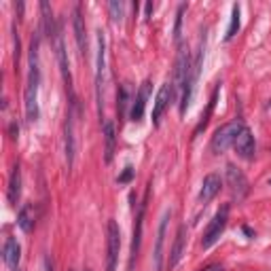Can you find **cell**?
<instances>
[{"mask_svg":"<svg viewBox=\"0 0 271 271\" xmlns=\"http://www.w3.org/2000/svg\"><path fill=\"white\" fill-rule=\"evenodd\" d=\"M38 83H40V68H38V38H32L30 47V70H28L26 83V119L28 123H34L38 119Z\"/></svg>","mask_w":271,"mask_h":271,"instance_id":"obj_1","label":"cell"},{"mask_svg":"<svg viewBox=\"0 0 271 271\" xmlns=\"http://www.w3.org/2000/svg\"><path fill=\"white\" fill-rule=\"evenodd\" d=\"M202 64H203V42L202 47H199V51L195 55L193 64H191V70H189V76L187 81H184V87H182V94H180V115H184L191 104V100H193V91H195V85L199 81V72H202Z\"/></svg>","mask_w":271,"mask_h":271,"instance_id":"obj_2","label":"cell"},{"mask_svg":"<svg viewBox=\"0 0 271 271\" xmlns=\"http://www.w3.org/2000/svg\"><path fill=\"white\" fill-rule=\"evenodd\" d=\"M244 130V123L241 121H231V123H227L223 127H218L216 132L212 136V151L214 153H225L229 146L235 144V140H237L239 132Z\"/></svg>","mask_w":271,"mask_h":271,"instance_id":"obj_3","label":"cell"},{"mask_svg":"<svg viewBox=\"0 0 271 271\" xmlns=\"http://www.w3.org/2000/svg\"><path fill=\"white\" fill-rule=\"evenodd\" d=\"M104 60H106V38L104 32H98V58H96V102H98V112L100 119H104Z\"/></svg>","mask_w":271,"mask_h":271,"instance_id":"obj_4","label":"cell"},{"mask_svg":"<svg viewBox=\"0 0 271 271\" xmlns=\"http://www.w3.org/2000/svg\"><path fill=\"white\" fill-rule=\"evenodd\" d=\"M76 102L72 100L70 108L66 112V123H64V146H66V166L68 169L74 163V155H76V132H74V121H76Z\"/></svg>","mask_w":271,"mask_h":271,"instance_id":"obj_5","label":"cell"},{"mask_svg":"<svg viewBox=\"0 0 271 271\" xmlns=\"http://www.w3.org/2000/svg\"><path fill=\"white\" fill-rule=\"evenodd\" d=\"M227 223H229V205H223V208L216 212V216L212 218V223L208 225L205 233H203L202 246L205 248V250H208V248H212V246L218 241V237H220V235H223V231H225Z\"/></svg>","mask_w":271,"mask_h":271,"instance_id":"obj_6","label":"cell"},{"mask_svg":"<svg viewBox=\"0 0 271 271\" xmlns=\"http://www.w3.org/2000/svg\"><path fill=\"white\" fill-rule=\"evenodd\" d=\"M191 62L189 60V49L180 45V51H178V58H176V68H174V81H172V91L174 96L180 91L182 94V87H184V81L189 76V70H191Z\"/></svg>","mask_w":271,"mask_h":271,"instance_id":"obj_7","label":"cell"},{"mask_svg":"<svg viewBox=\"0 0 271 271\" xmlns=\"http://www.w3.org/2000/svg\"><path fill=\"white\" fill-rule=\"evenodd\" d=\"M55 45V55H58V64H60V72L62 78L66 83V89L72 94V76H70V66H68V53H66V45H64V36H62V24H58V32L53 38Z\"/></svg>","mask_w":271,"mask_h":271,"instance_id":"obj_8","label":"cell"},{"mask_svg":"<svg viewBox=\"0 0 271 271\" xmlns=\"http://www.w3.org/2000/svg\"><path fill=\"white\" fill-rule=\"evenodd\" d=\"M121 250V231L117 220H108V256H106V271H115Z\"/></svg>","mask_w":271,"mask_h":271,"instance_id":"obj_9","label":"cell"},{"mask_svg":"<svg viewBox=\"0 0 271 271\" xmlns=\"http://www.w3.org/2000/svg\"><path fill=\"white\" fill-rule=\"evenodd\" d=\"M169 216H172V212L166 210V214H163V218L159 223V229H157V244H155V252H153V271H161V267H163V241H166Z\"/></svg>","mask_w":271,"mask_h":271,"instance_id":"obj_10","label":"cell"},{"mask_svg":"<svg viewBox=\"0 0 271 271\" xmlns=\"http://www.w3.org/2000/svg\"><path fill=\"white\" fill-rule=\"evenodd\" d=\"M174 100V91H172V83H166L163 87L159 89V94L155 98V106H153V125H159L161 123V117L166 112L168 104Z\"/></svg>","mask_w":271,"mask_h":271,"instance_id":"obj_11","label":"cell"},{"mask_svg":"<svg viewBox=\"0 0 271 271\" xmlns=\"http://www.w3.org/2000/svg\"><path fill=\"white\" fill-rule=\"evenodd\" d=\"M227 182H229V189H231V193L237 197V199H244L246 193H248V180H246V176L239 172L235 166H227Z\"/></svg>","mask_w":271,"mask_h":271,"instance_id":"obj_12","label":"cell"},{"mask_svg":"<svg viewBox=\"0 0 271 271\" xmlns=\"http://www.w3.org/2000/svg\"><path fill=\"white\" fill-rule=\"evenodd\" d=\"M233 146H235V153H237L241 159H246V161L254 159V153H256L254 136H252V132L248 130V127H244V130L239 132V136H237V140H235Z\"/></svg>","mask_w":271,"mask_h":271,"instance_id":"obj_13","label":"cell"},{"mask_svg":"<svg viewBox=\"0 0 271 271\" xmlns=\"http://www.w3.org/2000/svg\"><path fill=\"white\" fill-rule=\"evenodd\" d=\"M144 208H146V203H140V208H138V216H136V225H134V237H132V250H130V271H134L136 259H138V252H140L142 225H144Z\"/></svg>","mask_w":271,"mask_h":271,"instance_id":"obj_14","label":"cell"},{"mask_svg":"<svg viewBox=\"0 0 271 271\" xmlns=\"http://www.w3.org/2000/svg\"><path fill=\"white\" fill-rule=\"evenodd\" d=\"M102 134H104V161L110 163L112 157H115V148H117V127H115V121L110 119H104V125H102Z\"/></svg>","mask_w":271,"mask_h":271,"instance_id":"obj_15","label":"cell"},{"mask_svg":"<svg viewBox=\"0 0 271 271\" xmlns=\"http://www.w3.org/2000/svg\"><path fill=\"white\" fill-rule=\"evenodd\" d=\"M151 96V81H144L138 89V96H136V102L132 106V112H130V119L132 121H142L144 117V108H146V100Z\"/></svg>","mask_w":271,"mask_h":271,"instance_id":"obj_16","label":"cell"},{"mask_svg":"<svg viewBox=\"0 0 271 271\" xmlns=\"http://www.w3.org/2000/svg\"><path fill=\"white\" fill-rule=\"evenodd\" d=\"M220 176L218 174H208L203 178V182H202V191H199V202L202 203H210L214 197L218 195V191H220Z\"/></svg>","mask_w":271,"mask_h":271,"instance_id":"obj_17","label":"cell"},{"mask_svg":"<svg viewBox=\"0 0 271 271\" xmlns=\"http://www.w3.org/2000/svg\"><path fill=\"white\" fill-rule=\"evenodd\" d=\"M2 256H4L6 267L13 269V271H19L17 265H19V259H21V246L17 244V239L6 237L4 248H2Z\"/></svg>","mask_w":271,"mask_h":271,"instance_id":"obj_18","label":"cell"},{"mask_svg":"<svg viewBox=\"0 0 271 271\" xmlns=\"http://www.w3.org/2000/svg\"><path fill=\"white\" fill-rule=\"evenodd\" d=\"M17 225H19V229L24 231V233H32L34 225H36V210H34L32 203H26L24 208L19 210V214H17Z\"/></svg>","mask_w":271,"mask_h":271,"instance_id":"obj_19","label":"cell"},{"mask_svg":"<svg viewBox=\"0 0 271 271\" xmlns=\"http://www.w3.org/2000/svg\"><path fill=\"white\" fill-rule=\"evenodd\" d=\"M184 233H187V227L184 225H180L178 227V231H176V239H174V246H172V252H169V263L168 265L169 267H176L178 263H180V259H182V252H184Z\"/></svg>","mask_w":271,"mask_h":271,"instance_id":"obj_20","label":"cell"},{"mask_svg":"<svg viewBox=\"0 0 271 271\" xmlns=\"http://www.w3.org/2000/svg\"><path fill=\"white\" fill-rule=\"evenodd\" d=\"M74 36H76V45H78V51H81V58H85V53H87V36H85V21L81 15V6L74 9Z\"/></svg>","mask_w":271,"mask_h":271,"instance_id":"obj_21","label":"cell"},{"mask_svg":"<svg viewBox=\"0 0 271 271\" xmlns=\"http://www.w3.org/2000/svg\"><path fill=\"white\" fill-rule=\"evenodd\" d=\"M19 195H21V169H19V166H15L11 172V178H9V203L17 205Z\"/></svg>","mask_w":271,"mask_h":271,"instance_id":"obj_22","label":"cell"},{"mask_svg":"<svg viewBox=\"0 0 271 271\" xmlns=\"http://www.w3.org/2000/svg\"><path fill=\"white\" fill-rule=\"evenodd\" d=\"M40 11H42V28H45V34L49 38H55V32H58V24H55L53 11L49 2H40Z\"/></svg>","mask_w":271,"mask_h":271,"instance_id":"obj_23","label":"cell"},{"mask_svg":"<svg viewBox=\"0 0 271 271\" xmlns=\"http://www.w3.org/2000/svg\"><path fill=\"white\" fill-rule=\"evenodd\" d=\"M127 104H130V89H127V85H121V87H119V94H117V112H119V123H123V119H125Z\"/></svg>","mask_w":271,"mask_h":271,"instance_id":"obj_24","label":"cell"},{"mask_svg":"<svg viewBox=\"0 0 271 271\" xmlns=\"http://www.w3.org/2000/svg\"><path fill=\"white\" fill-rule=\"evenodd\" d=\"M239 30V6L233 4V13H231V24H229V30L225 34V40H231L235 34Z\"/></svg>","mask_w":271,"mask_h":271,"instance_id":"obj_25","label":"cell"},{"mask_svg":"<svg viewBox=\"0 0 271 271\" xmlns=\"http://www.w3.org/2000/svg\"><path fill=\"white\" fill-rule=\"evenodd\" d=\"M216 96H218V87L214 89V94H212V100H210V104H208V110H205V115L202 117V121H199V125H197V130H195V134H199L203 130L205 125H208V119H210V115H212V110H214V104H216Z\"/></svg>","mask_w":271,"mask_h":271,"instance_id":"obj_26","label":"cell"},{"mask_svg":"<svg viewBox=\"0 0 271 271\" xmlns=\"http://www.w3.org/2000/svg\"><path fill=\"white\" fill-rule=\"evenodd\" d=\"M108 11H110V17H112V21H115V24H119L121 19H123V2H110L108 4Z\"/></svg>","mask_w":271,"mask_h":271,"instance_id":"obj_27","label":"cell"},{"mask_svg":"<svg viewBox=\"0 0 271 271\" xmlns=\"http://www.w3.org/2000/svg\"><path fill=\"white\" fill-rule=\"evenodd\" d=\"M182 13H184V4L178 9V13H176V26H174V38H176V42L180 40V28H182Z\"/></svg>","mask_w":271,"mask_h":271,"instance_id":"obj_28","label":"cell"},{"mask_svg":"<svg viewBox=\"0 0 271 271\" xmlns=\"http://www.w3.org/2000/svg\"><path fill=\"white\" fill-rule=\"evenodd\" d=\"M132 178H134V168H132V166H127V168L123 169V174H121V176L117 178V182H119V184H125V182H130Z\"/></svg>","mask_w":271,"mask_h":271,"instance_id":"obj_29","label":"cell"},{"mask_svg":"<svg viewBox=\"0 0 271 271\" xmlns=\"http://www.w3.org/2000/svg\"><path fill=\"white\" fill-rule=\"evenodd\" d=\"M202 271H223V267H220V265H208V267L202 269Z\"/></svg>","mask_w":271,"mask_h":271,"instance_id":"obj_30","label":"cell"},{"mask_svg":"<svg viewBox=\"0 0 271 271\" xmlns=\"http://www.w3.org/2000/svg\"><path fill=\"white\" fill-rule=\"evenodd\" d=\"M45 267H47V271H53V263H51V259H49V256L45 259Z\"/></svg>","mask_w":271,"mask_h":271,"instance_id":"obj_31","label":"cell"},{"mask_svg":"<svg viewBox=\"0 0 271 271\" xmlns=\"http://www.w3.org/2000/svg\"><path fill=\"white\" fill-rule=\"evenodd\" d=\"M11 138H13V140H15V138H17V125H15V123H13V125H11Z\"/></svg>","mask_w":271,"mask_h":271,"instance_id":"obj_32","label":"cell"},{"mask_svg":"<svg viewBox=\"0 0 271 271\" xmlns=\"http://www.w3.org/2000/svg\"><path fill=\"white\" fill-rule=\"evenodd\" d=\"M153 9H155V6H153V2H146V17H151Z\"/></svg>","mask_w":271,"mask_h":271,"instance_id":"obj_33","label":"cell"},{"mask_svg":"<svg viewBox=\"0 0 271 271\" xmlns=\"http://www.w3.org/2000/svg\"><path fill=\"white\" fill-rule=\"evenodd\" d=\"M85 271H91V269H85Z\"/></svg>","mask_w":271,"mask_h":271,"instance_id":"obj_34","label":"cell"},{"mask_svg":"<svg viewBox=\"0 0 271 271\" xmlns=\"http://www.w3.org/2000/svg\"><path fill=\"white\" fill-rule=\"evenodd\" d=\"M269 184H271V178H269Z\"/></svg>","mask_w":271,"mask_h":271,"instance_id":"obj_35","label":"cell"}]
</instances>
